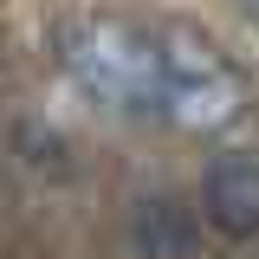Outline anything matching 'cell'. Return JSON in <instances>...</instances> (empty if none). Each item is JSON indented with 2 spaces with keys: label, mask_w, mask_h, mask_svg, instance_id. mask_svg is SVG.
Here are the masks:
<instances>
[{
  "label": "cell",
  "mask_w": 259,
  "mask_h": 259,
  "mask_svg": "<svg viewBox=\"0 0 259 259\" xmlns=\"http://www.w3.org/2000/svg\"><path fill=\"white\" fill-rule=\"evenodd\" d=\"M71 84L123 117H162V39L123 20H84L65 39Z\"/></svg>",
  "instance_id": "1"
},
{
  "label": "cell",
  "mask_w": 259,
  "mask_h": 259,
  "mask_svg": "<svg viewBox=\"0 0 259 259\" xmlns=\"http://www.w3.org/2000/svg\"><path fill=\"white\" fill-rule=\"evenodd\" d=\"M162 39V117L182 130H221L240 117L246 84L240 71L221 59L214 39H201L194 26H168Z\"/></svg>",
  "instance_id": "2"
},
{
  "label": "cell",
  "mask_w": 259,
  "mask_h": 259,
  "mask_svg": "<svg viewBox=\"0 0 259 259\" xmlns=\"http://www.w3.org/2000/svg\"><path fill=\"white\" fill-rule=\"evenodd\" d=\"M201 214L227 240H253L259 233V156H221L201 182Z\"/></svg>",
  "instance_id": "3"
},
{
  "label": "cell",
  "mask_w": 259,
  "mask_h": 259,
  "mask_svg": "<svg viewBox=\"0 0 259 259\" xmlns=\"http://www.w3.org/2000/svg\"><path fill=\"white\" fill-rule=\"evenodd\" d=\"M130 233H136V253H143V259H188L194 240H201L194 214L175 201V194H149V201H136Z\"/></svg>",
  "instance_id": "4"
},
{
  "label": "cell",
  "mask_w": 259,
  "mask_h": 259,
  "mask_svg": "<svg viewBox=\"0 0 259 259\" xmlns=\"http://www.w3.org/2000/svg\"><path fill=\"white\" fill-rule=\"evenodd\" d=\"M240 7H246V13H253V20H259V0H240Z\"/></svg>",
  "instance_id": "5"
}]
</instances>
